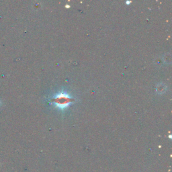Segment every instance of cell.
I'll use <instances>...</instances> for the list:
<instances>
[{
    "instance_id": "1",
    "label": "cell",
    "mask_w": 172,
    "mask_h": 172,
    "mask_svg": "<svg viewBox=\"0 0 172 172\" xmlns=\"http://www.w3.org/2000/svg\"><path fill=\"white\" fill-rule=\"evenodd\" d=\"M53 102L58 108L64 110L73 102V98L65 91H61L54 97Z\"/></svg>"
}]
</instances>
